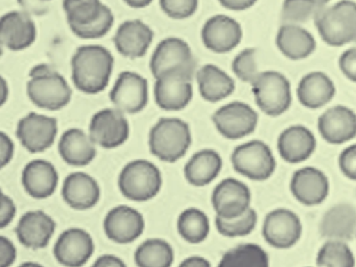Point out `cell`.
<instances>
[{"instance_id": "obj_44", "label": "cell", "mask_w": 356, "mask_h": 267, "mask_svg": "<svg viewBox=\"0 0 356 267\" xmlns=\"http://www.w3.org/2000/svg\"><path fill=\"white\" fill-rule=\"evenodd\" d=\"M339 66L347 79L356 83V48H350L341 54Z\"/></svg>"}, {"instance_id": "obj_42", "label": "cell", "mask_w": 356, "mask_h": 267, "mask_svg": "<svg viewBox=\"0 0 356 267\" xmlns=\"http://www.w3.org/2000/svg\"><path fill=\"white\" fill-rule=\"evenodd\" d=\"M159 2L164 14L177 20L193 16L199 8V0H159Z\"/></svg>"}, {"instance_id": "obj_30", "label": "cell", "mask_w": 356, "mask_h": 267, "mask_svg": "<svg viewBox=\"0 0 356 267\" xmlns=\"http://www.w3.org/2000/svg\"><path fill=\"white\" fill-rule=\"evenodd\" d=\"M276 45L289 60H304L314 54L316 42L314 35L301 25L284 23L276 35Z\"/></svg>"}, {"instance_id": "obj_6", "label": "cell", "mask_w": 356, "mask_h": 267, "mask_svg": "<svg viewBox=\"0 0 356 267\" xmlns=\"http://www.w3.org/2000/svg\"><path fill=\"white\" fill-rule=\"evenodd\" d=\"M231 163L237 173L256 181L270 179L277 167L270 146L257 139L236 146L231 154Z\"/></svg>"}, {"instance_id": "obj_9", "label": "cell", "mask_w": 356, "mask_h": 267, "mask_svg": "<svg viewBox=\"0 0 356 267\" xmlns=\"http://www.w3.org/2000/svg\"><path fill=\"white\" fill-rule=\"evenodd\" d=\"M303 223L297 213L277 208L266 214L262 225V237L268 245L278 250L293 248L301 239Z\"/></svg>"}, {"instance_id": "obj_4", "label": "cell", "mask_w": 356, "mask_h": 267, "mask_svg": "<svg viewBox=\"0 0 356 267\" xmlns=\"http://www.w3.org/2000/svg\"><path fill=\"white\" fill-rule=\"evenodd\" d=\"M316 29L325 43L334 47L356 43V3L341 0L316 17Z\"/></svg>"}, {"instance_id": "obj_39", "label": "cell", "mask_w": 356, "mask_h": 267, "mask_svg": "<svg viewBox=\"0 0 356 267\" xmlns=\"http://www.w3.org/2000/svg\"><path fill=\"white\" fill-rule=\"evenodd\" d=\"M258 223V214L255 209L250 208L245 214L232 219L216 216V227L225 237L239 238L250 235Z\"/></svg>"}, {"instance_id": "obj_16", "label": "cell", "mask_w": 356, "mask_h": 267, "mask_svg": "<svg viewBox=\"0 0 356 267\" xmlns=\"http://www.w3.org/2000/svg\"><path fill=\"white\" fill-rule=\"evenodd\" d=\"M289 189L297 202L304 206H318L330 193V181L324 171L305 166L293 173Z\"/></svg>"}, {"instance_id": "obj_43", "label": "cell", "mask_w": 356, "mask_h": 267, "mask_svg": "<svg viewBox=\"0 0 356 267\" xmlns=\"http://www.w3.org/2000/svg\"><path fill=\"white\" fill-rule=\"evenodd\" d=\"M339 167L347 179L356 181V143L351 144L341 152Z\"/></svg>"}, {"instance_id": "obj_53", "label": "cell", "mask_w": 356, "mask_h": 267, "mask_svg": "<svg viewBox=\"0 0 356 267\" xmlns=\"http://www.w3.org/2000/svg\"><path fill=\"white\" fill-rule=\"evenodd\" d=\"M18 267H44L40 263L32 262V261H29V262L22 263V265H19Z\"/></svg>"}, {"instance_id": "obj_8", "label": "cell", "mask_w": 356, "mask_h": 267, "mask_svg": "<svg viewBox=\"0 0 356 267\" xmlns=\"http://www.w3.org/2000/svg\"><path fill=\"white\" fill-rule=\"evenodd\" d=\"M193 75L183 69H172L156 77L154 96L157 106L168 112L184 110L193 97Z\"/></svg>"}, {"instance_id": "obj_50", "label": "cell", "mask_w": 356, "mask_h": 267, "mask_svg": "<svg viewBox=\"0 0 356 267\" xmlns=\"http://www.w3.org/2000/svg\"><path fill=\"white\" fill-rule=\"evenodd\" d=\"M179 267H211V263L201 256H191L181 262Z\"/></svg>"}, {"instance_id": "obj_56", "label": "cell", "mask_w": 356, "mask_h": 267, "mask_svg": "<svg viewBox=\"0 0 356 267\" xmlns=\"http://www.w3.org/2000/svg\"><path fill=\"white\" fill-rule=\"evenodd\" d=\"M306 267H314V266H306ZM314 267H316V266H314Z\"/></svg>"}, {"instance_id": "obj_28", "label": "cell", "mask_w": 356, "mask_h": 267, "mask_svg": "<svg viewBox=\"0 0 356 267\" xmlns=\"http://www.w3.org/2000/svg\"><path fill=\"white\" fill-rule=\"evenodd\" d=\"M320 233L326 240L348 242L356 236V208L348 202L331 207L320 222Z\"/></svg>"}, {"instance_id": "obj_14", "label": "cell", "mask_w": 356, "mask_h": 267, "mask_svg": "<svg viewBox=\"0 0 356 267\" xmlns=\"http://www.w3.org/2000/svg\"><path fill=\"white\" fill-rule=\"evenodd\" d=\"M251 200L249 186L234 177H227L220 181L211 195L216 216L224 219L236 218L245 214L252 208Z\"/></svg>"}, {"instance_id": "obj_10", "label": "cell", "mask_w": 356, "mask_h": 267, "mask_svg": "<svg viewBox=\"0 0 356 267\" xmlns=\"http://www.w3.org/2000/svg\"><path fill=\"white\" fill-rule=\"evenodd\" d=\"M258 120V113L243 102H229L212 115L218 133L230 140L243 139L251 135L257 127Z\"/></svg>"}, {"instance_id": "obj_1", "label": "cell", "mask_w": 356, "mask_h": 267, "mask_svg": "<svg viewBox=\"0 0 356 267\" xmlns=\"http://www.w3.org/2000/svg\"><path fill=\"white\" fill-rule=\"evenodd\" d=\"M114 56L102 45L89 44L76 49L72 58V77L76 89L85 94H97L109 85Z\"/></svg>"}, {"instance_id": "obj_34", "label": "cell", "mask_w": 356, "mask_h": 267, "mask_svg": "<svg viewBox=\"0 0 356 267\" xmlns=\"http://www.w3.org/2000/svg\"><path fill=\"white\" fill-rule=\"evenodd\" d=\"M218 267H270V257L258 244H239L225 252Z\"/></svg>"}, {"instance_id": "obj_49", "label": "cell", "mask_w": 356, "mask_h": 267, "mask_svg": "<svg viewBox=\"0 0 356 267\" xmlns=\"http://www.w3.org/2000/svg\"><path fill=\"white\" fill-rule=\"evenodd\" d=\"M91 267H127V264L115 254H103L95 260Z\"/></svg>"}, {"instance_id": "obj_12", "label": "cell", "mask_w": 356, "mask_h": 267, "mask_svg": "<svg viewBox=\"0 0 356 267\" xmlns=\"http://www.w3.org/2000/svg\"><path fill=\"white\" fill-rule=\"evenodd\" d=\"M58 120L47 115L29 113L18 121L16 135L24 148L32 154L45 152L57 139Z\"/></svg>"}, {"instance_id": "obj_40", "label": "cell", "mask_w": 356, "mask_h": 267, "mask_svg": "<svg viewBox=\"0 0 356 267\" xmlns=\"http://www.w3.org/2000/svg\"><path fill=\"white\" fill-rule=\"evenodd\" d=\"M232 70L241 81L252 85L260 73L256 60V50L254 48L241 50L233 60Z\"/></svg>"}, {"instance_id": "obj_20", "label": "cell", "mask_w": 356, "mask_h": 267, "mask_svg": "<svg viewBox=\"0 0 356 267\" xmlns=\"http://www.w3.org/2000/svg\"><path fill=\"white\" fill-rule=\"evenodd\" d=\"M318 129L329 144L339 145L356 137V113L346 106H332L318 119Z\"/></svg>"}, {"instance_id": "obj_35", "label": "cell", "mask_w": 356, "mask_h": 267, "mask_svg": "<svg viewBox=\"0 0 356 267\" xmlns=\"http://www.w3.org/2000/svg\"><path fill=\"white\" fill-rule=\"evenodd\" d=\"M181 237L191 244H199L207 239L210 233V221L207 214L199 208H187L177 221Z\"/></svg>"}, {"instance_id": "obj_41", "label": "cell", "mask_w": 356, "mask_h": 267, "mask_svg": "<svg viewBox=\"0 0 356 267\" xmlns=\"http://www.w3.org/2000/svg\"><path fill=\"white\" fill-rule=\"evenodd\" d=\"M114 24V15L111 8H108L103 16L86 26L72 27V31L76 35L84 40H95L107 35Z\"/></svg>"}, {"instance_id": "obj_54", "label": "cell", "mask_w": 356, "mask_h": 267, "mask_svg": "<svg viewBox=\"0 0 356 267\" xmlns=\"http://www.w3.org/2000/svg\"><path fill=\"white\" fill-rule=\"evenodd\" d=\"M318 3L321 4V6H324V8H326L327 4L330 2V0H318Z\"/></svg>"}, {"instance_id": "obj_18", "label": "cell", "mask_w": 356, "mask_h": 267, "mask_svg": "<svg viewBox=\"0 0 356 267\" xmlns=\"http://www.w3.org/2000/svg\"><path fill=\"white\" fill-rule=\"evenodd\" d=\"M145 229L143 215L126 204L114 207L104 219L106 236L118 244L132 243L143 235Z\"/></svg>"}, {"instance_id": "obj_33", "label": "cell", "mask_w": 356, "mask_h": 267, "mask_svg": "<svg viewBox=\"0 0 356 267\" xmlns=\"http://www.w3.org/2000/svg\"><path fill=\"white\" fill-rule=\"evenodd\" d=\"M134 259L138 267H172L174 248L166 240L151 238L137 248Z\"/></svg>"}, {"instance_id": "obj_7", "label": "cell", "mask_w": 356, "mask_h": 267, "mask_svg": "<svg viewBox=\"0 0 356 267\" xmlns=\"http://www.w3.org/2000/svg\"><path fill=\"white\" fill-rule=\"evenodd\" d=\"M251 86L258 108L268 116H280L291 108V86L282 73L274 70L260 72Z\"/></svg>"}, {"instance_id": "obj_51", "label": "cell", "mask_w": 356, "mask_h": 267, "mask_svg": "<svg viewBox=\"0 0 356 267\" xmlns=\"http://www.w3.org/2000/svg\"><path fill=\"white\" fill-rule=\"evenodd\" d=\"M129 6L134 8H143L149 6L153 0H124Z\"/></svg>"}, {"instance_id": "obj_52", "label": "cell", "mask_w": 356, "mask_h": 267, "mask_svg": "<svg viewBox=\"0 0 356 267\" xmlns=\"http://www.w3.org/2000/svg\"><path fill=\"white\" fill-rule=\"evenodd\" d=\"M8 97H9V85H8L7 81L5 79H1V100L0 104L1 106L7 102Z\"/></svg>"}, {"instance_id": "obj_46", "label": "cell", "mask_w": 356, "mask_h": 267, "mask_svg": "<svg viewBox=\"0 0 356 267\" xmlns=\"http://www.w3.org/2000/svg\"><path fill=\"white\" fill-rule=\"evenodd\" d=\"M16 204L7 194L1 195V210H0V227L5 229L11 225L16 216Z\"/></svg>"}, {"instance_id": "obj_5", "label": "cell", "mask_w": 356, "mask_h": 267, "mask_svg": "<svg viewBox=\"0 0 356 267\" xmlns=\"http://www.w3.org/2000/svg\"><path fill=\"white\" fill-rule=\"evenodd\" d=\"M161 171L151 161H131L118 177V187L124 197L134 202H147L159 194L162 188Z\"/></svg>"}, {"instance_id": "obj_23", "label": "cell", "mask_w": 356, "mask_h": 267, "mask_svg": "<svg viewBox=\"0 0 356 267\" xmlns=\"http://www.w3.org/2000/svg\"><path fill=\"white\" fill-rule=\"evenodd\" d=\"M15 231L22 245L40 250L51 242L56 232V221L44 211H29L20 217Z\"/></svg>"}, {"instance_id": "obj_22", "label": "cell", "mask_w": 356, "mask_h": 267, "mask_svg": "<svg viewBox=\"0 0 356 267\" xmlns=\"http://www.w3.org/2000/svg\"><path fill=\"white\" fill-rule=\"evenodd\" d=\"M316 148V136L301 124L286 127L277 140V149L281 159L289 164L305 162L314 154Z\"/></svg>"}, {"instance_id": "obj_11", "label": "cell", "mask_w": 356, "mask_h": 267, "mask_svg": "<svg viewBox=\"0 0 356 267\" xmlns=\"http://www.w3.org/2000/svg\"><path fill=\"white\" fill-rule=\"evenodd\" d=\"M89 135L97 146L113 149L128 141L130 124L122 111L115 108H103L91 118Z\"/></svg>"}, {"instance_id": "obj_45", "label": "cell", "mask_w": 356, "mask_h": 267, "mask_svg": "<svg viewBox=\"0 0 356 267\" xmlns=\"http://www.w3.org/2000/svg\"><path fill=\"white\" fill-rule=\"evenodd\" d=\"M17 258L15 244L9 238H0V267H11Z\"/></svg>"}, {"instance_id": "obj_25", "label": "cell", "mask_w": 356, "mask_h": 267, "mask_svg": "<svg viewBox=\"0 0 356 267\" xmlns=\"http://www.w3.org/2000/svg\"><path fill=\"white\" fill-rule=\"evenodd\" d=\"M22 181L29 195L36 200H45L57 190L59 173L53 163L37 159L24 166Z\"/></svg>"}, {"instance_id": "obj_24", "label": "cell", "mask_w": 356, "mask_h": 267, "mask_svg": "<svg viewBox=\"0 0 356 267\" xmlns=\"http://www.w3.org/2000/svg\"><path fill=\"white\" fill-rule=\"evenodd\" d=\"M153 40V29L138 19L124 21L120 25L113 38L118 51L130 58L145 56Z\"/></svg>"}, {"instance_id": "obj_38", "label": "cell", "mask_w": 356, "mask_h": 267, "mask_svg": "<svg viewBox=\"0 0 356 267\" xmlns=\"http://www.w3.org/2000/svg\"><path fill=\"white\" fill-rule=\"evenodd\" d=\"M324 8L318 0H284L281 16L285 23L300 25L310 20H316Z\"/></svg>"}, {"instance_id": "obj_17", "label": "cell", "mask_w": 356, "mask_h": 267, "mask_svg": "<svg viewBox=\"0 0 356 267\" xmlns=\"http://www.w3.org/2000/svg\"><path fill=\"white\" fill-rule=\"evenodd\" d=\"M95 241L92 236L81 227H70L62 232L54 246V254L60 264L65 267H82L93 252Z\"/></svg>"}, {"instance_id": "obj_15", "label": "cell", "mask_w": 356, "mask_h": 267, "mask_svg": "<svg viewBox=\"0 0 356 267\" xmlns=\"http://www.w3.org/2000/svg\"><path fill=\"white\" fill-rule=\"evenodd\" d=\"M195 67L197 63L191 46L185 40L178 37L162 40L153 52L149 62V69L155 79L172 69H183L195 74Z\"/></svg>"}, {"instance_id": "obj_32", "label": "cell", "mask_w": 356, "mask_h": 267, "mask_svg": "<svg viewBox=\"0 0 356 267\" xmlns=\"http://www.w3.org/2000/svg\"><path fill=\"white\" fill-rule=\"evenodd\" d=\"M195 75L200 94L206 102H220L234 92V79L216 65H204Z\"/></svg>"}, {"instance_id": "obj_48", "label": "cell", "mask_w": 356, "mask_h": 267, "mask_svg": "<svg viewBox=\"0 0 356 267\" xmlns=\"http://www.w3.org/2000/svg\"><path fill=\"white\" fill-rule=\"evenodd\" d=\"M218 2L227 10L241 12V10H249L252 6H255L257 0H218Z\"/></svg>"}, {"instance_id": "obj_2", "label": "cell", "mask_w": 356, "mask_h": 267, "mask_svg": "<svg viewBox=\"0 0 356 267\" xmlns=\"http://www.w3.org/2000/svg\"><path fill=\"white\" fill-rule=\"evenodd\" d=\"M26 92L31 102L43 110L59 111L72 97V90L63 75L47 64L33 67Z\"/></svg>"}, {"instance_id": "obj_47", "label": "cell", "mask_w": 356, "mask_h": 267, "mask_svg": "<svg viewBox=\"0 0 356 267\" xmlns=\"http://www.w3.org/2000/svg\"><path fill=\"white\" fill-rule=\"evenodd\" d=\"M14 154H15V145L13 140L5 131H1L0 133V166L1 168H5L11 163Z\"/></svg>"}, {"instance_id": "obj_55", "label": "cell", "mask_w": 356, "mask_h": 267, "mask_svg": "<svg viewBox=\"0 0 356 267\" xmlns=\"http://www.w3.org/2000/svg\"><path fill=\"white\" fill-rule=\"evenodd\" d=\"M41 1H47V0H41Z\"/></svg>"}, {"instance_id": "obj_21", "label": "cell", "mask_w": 356, "mask_h": 267, "mask_svg": "<svg viewBox=\"0 0 356 267\" xmlns=\"http://www.w3.org/2000/svg\"><path fill=\"white\" fill-rule=\"evenodd\" d=\"M37 39V27L32 17L22 10H12L0 20V41L12 51L31 47Z\"/></svg>"}, {"instance_id": "obj_3", "label": "cell", "mask_w": 356, "mask_h": 267, "mask_svg": "<svg viewBox=\"0 0 356 267\" xmlns=\"http://www.w3.org/2000/svg\"><path fill=\"white\" fill-rule=\"evenodd\" d=\"M191 142V127L180 118L164 117L149 131V152L163 162L175 163L182 159L188 152Z\"/></svg>"}, {"instance_id": "obj_57", "label": "cell", "mask_w": 356, "mask_h": 267, "mask_svg": "<svg viewBox=\"0 0 356 267\" xmlns=\"http://www.w3.org/2000/svg\"><path fill=\"white\" fill-rule=\"evenodd\" d=\"M355 238H356V236H355Z\"/></svg>"}, {"instance_id": "obj_26", "label": "cell", "mask_w": 356, "mask_h": 267, "mask_svg": "<svg viewBox=\"0 0 356 267\" xmlns=\"http://www.w3.org/2000/svg\"><path fill=\"white\" fill-rule=\"evenodd\" d=\"M62 196L66 204L74 210H89L99 202L101 187L92 175L76 171L64 179Z\"/></svg>"}, {"instance_id": "obj_19", "label": "cell", "mask_w": 356, "mask_h": 267, "mask_svg": "<svg viewBox=\"0 0 356 267\" xmlns=\"http://www.w3.org/2000/svg\"><path fill=\"white\" fill-rule=\"evenodd\" d=\"M243 35L241 23L222 14L210 17L201 31L204 45L216 54H226L235 49Z\"/></svg>"}, {"instance_id": "obj_27", "label": "cell", "mask_w": 356, "mask_h": 267, "mask_svg": "<svg viewBox=\"0 0 356 267\" xmlns=\"http://www.w3.org/2000/svg\"><path fill=\"white\" fill-rule=\"evenodd\" d=\"M97 146L89 134L78 127H72L62 134L58 149L62 160L70 166L84 167L95 160Z\"/></svg>"}, {"instance_id": "obj_13", "label": "cell", "mask_w": 356, "mask_h": 267, "mask_svg": "<svg viewBox=\"0 0 356 267\" xmlns=\"http://www.w3.org/2000/svg\"><path fill=\"white\" fill-rule=\"evenodd\" d=\"M110 100L115 108L124 114H137L145 110L149 102L147 79L134 71H124L116 79Z\"/></svg>"}, {"instance_id": "obj_29", "label": "cell", "mask_w": 356, "mask_h": 267, "mask_svg": "<svg viewBox=\"0 0 356 267\" xmlns=\"http://www.w3.org/2000/svg\"><path fill=\"white\" fill-rule=\"evenodd\" d=\"M335 92L334 83L326 73L312 71L302 77L298 85L297 95L302 106L316 110L329 104Z\"/></svg>"}, {"instance_id": "obj_36", "label": "cell", "mask_w": 356, "mask_h": 267, "mask_svg": "<svg viewBox=\"0 0 356 267\" xmlns=\"http://www.w3.org/2000/svg\"><path fill=\"white\" fill-rule=\"evenodd\" d=\"M108 8L102 0H63V10L70 29L95 22Z\"/></svg>"}, {"instance_id": "obj_37", "label": "cell", "mask_w": 356, "mask_h": 267, "mask_svg": "<svg viewBox=\"0 0 356 267\" xmlns=\"http://www.w3.org/2000/svg\"><path fill=\"white\" fill-rule=\"evenodd\" d=\"M356 261L348 242L326 240L316 254V267H355Z\"/></svg>"}, {"instance_id": "obj_31", "label": "cell", "mask_w": 356, "mask_h": 267, "mask_svg": "<svg viewBox=\"0 0 356 267\" xmlns=\"http://www.w3.org/2000/svg\"><path fill=\"white\" fill-rule=\"evenodd\" d=\"M222 168V158L216 150H199L185 165V179L191 185L204 187L218 177Z\"/></svg>"}]
</instances>
